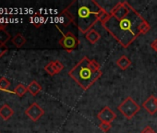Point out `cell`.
I'll return each instance as SVG.
<instances>
[{
    "mask_svg": "<svg viewBox=\"0 0 157 133\" xmlns=\"http://www.w3.org/2000/svg\"><path fill=\"white\" fill-rule=\"evenodd\" d=\"M145 20L127 1L117 3L109 12L108 20L102 26L121 44L128 48L140 34V26Z\"/></svg>",
    "mask_w": 157,
    "mask_h": 133,
    "instance_id": "obj_1",
    "label": "cell"
},
{
    "mask_svg": "<svg viewBox=\"0 0 157 133\" xmlns=\"http://www.w3.org/2000/svg\"><path fill=\"white\" fill-rule=\"evenodd\" d=\"M104 8L94 0H74L62 12L82 33L85 34L99 21V15Z\"/></svg>",
    "mask_w": 157,
    "mask_h": 133,
    "instance_id": "obj_2",
    "label": "cell"
},
{
    "mask_svg": "<svg viewBox=\"0 0 157 133\" xmlns=\"http://www.w3.org/2000/svg\"><path fill=\"white\" fill-rule=\"evenodd\" d=\"M69 77L74 80L80 87L87 91L102 76L100 64L87 56H83L68 72Z\"/></svg>",
    "mask_w": 157,
    "mask_h": 133,
    "instance_id": "obj_3",
    "label": "cell"
},
{
    "mask_svg": "<svg viewBox=\"0 0 157 133\" xmlns=\"http://www.w3.org/2000/svg\"><path fill=\"white\" fill-rule=\"evenodd\" d=\"M140 106L130 97L128 96L118 106L117 110L128 119H131L140 111Z\"/></svg>",
    "mask_w": 157,
    "mask_h": 133,
    "instance_id": "obj_4",
    "label": "cell"
},
{
    "mask_svg": "<svg viewBox=\"0 0 157 133\" xmlns=\"http://www.w3.org/2000/svg\"><path fill=\"white\" fill-rule=\"evenodd\" d=\"M58 43L61 45V47L67 52H72L76 50L78 44H80V41H78V39L71 32L63 33V36Z\"/></svg>",
    "mask_w": 157,
    "mask_h": 133,
    "instance_id": "obj_5",
    "label": "cell"
},
{
    "mask_svg": "<svg viewBox=\"0 0 157 133\" xmlns=\"http://www.w3.org/2000/svg\"><path fill=\"white\" fill-rule=\"evenodd\" d=\"M44 114V109L37 104V103H33L26 110H25V115L32 120V121H37L39 120Z\"/></svg>",
    "mask_w": 157,
    "mask_h": 133,
    "instance_id": "obj_6",
    "label": "cell"
},
{
    "mask_svg": "<svg viewBox=\"0 0 157 133\" xmlns=\"http://www.w3.org/2000/svg\"><path fill=\"white\" fill-rule=\"evenodd\" d=\"M97 118L101 122H105V123H112L116 118L117 115L116 113L108 106H105L97 115Z\"/></svg>",
    "mask_w": 157,
    "mask_h": 133,
    "instance_id": "obj_7",
    "label": "cell"
},
{
    "mask_svg": "<svg viewBox=\"0 0 157 133\" xmlns=\"http://www.w3.org/2000/svg\"><path fill=\"white\" fill-rule=\"evenodd\" d=\"M143 108L147 111L148 114L150 115H154L157 112V102H156V97L153 95L149 96V98L146 99V101L143 102L142 104Z\"/></svg>",
    "mask_w": 157,
    "mask_h": 133,
    "instance_id": "obj_8",
    "label": "cell"
},
{
    "mask_svg": "<svg viewBox=\"0 0 157 133\" xmlns=\"http://www.w3.org/2000/svg\"><path fill=\"white\" fill-rule=\"evenodd\" d=\"M14 114V110L9 105V104H3L0 107V116H1L4 120L10 119Z\"/></svg>",
    "mask_w": 157,
    "mask_h": 133,
    "instance_id": "obj_9",
    "label": "cell"
},
{
    "mask_svg": "<svg viewBox=\"0 0 157 133\" xmlns=\"http://www.w3.org/2000/svg\"><path fill=\"white\" fill-rule=\"evenodd\" d=\"M85 38L87 39V41L92 44H96L100 39H101V35L99 34V32L97 31H95L94 29H92L90 30L88 32H86L85 34Z\"/></svg>",
    "mask_w": 157,
    "mask_h": 133,
    "instance_id": "obj_10",
    "label": "cell"
},
{
    "mask_svg": "<svg viewBox=\"0 0 157 133\" xmlns=\"http://www.w3.org/2000/svg\"><path fill=\"white\" fill-rule=\"evenodd\" d=\"M117 66L122 70H126L127 69H128L130 65H131V60L126 56V55H121L117 60Z\"/></svg>",
    "mask_w": 157,
    "mask_h": 133,
    "instance_id": "obj_11",
    "label": "cell"
},
{
    "mask_svg": "<svg viewBox=\"0 0 157 133\" xmlns=\"http://www.w3.org/2000/svg\"><path fill=\"white\" fill-rule=\"evenodd\" d=\"M27 89H28V92L33 95V96H36L41 91H42V86L36 82V81H33L28 86H27Z\"/></svg>",
    "mask_w": 157,
    "mask_h": 133,
    "instance_id": "obj_12",
    "label": "cell"
},
{
    "mask_svg": "<svg viewBox=\"0 0 157 133\" xmlns=\"http://www.w3.org/2000/svg\"><path fill=\"white\" fill-rule=\"evenodd\" d=\"M11 42L17 48H21L26 44V39L21 33H18L11 39Z\"/></svg>",
    "mask_w": 157,
    "mask_h": 133,
    "instance_id": "obj_13",
    "label": "cell"
},
{
    "mask_svg": "<svg viewBox=\"0 0 157 133\" xmlns=\"http://www.w3.org/2000/svg\"><path fill=\"white\" fill-rule=\"evenodd\" d=\"M10 34L6 30V27L0 28V44H5L8 41L10 40Z\"/></svg>",
    "mask_w": 157,
    "mask_h": 133,
    "instance_id": "obj_14",
    "label": "cell"
},
{
    "mask_svg": "<svg viewBox=\"0 0 157 133\" xmlns=\"http://www.w3.org/2000/svg\"><path fill=\"white\" fill-rule=\"evenodd\" d=\"M44 70L47 72V74H49L50 76H54V75H56L58 74V71L56 68V65H55V62L54 61H51L49 62L45 66H44Z\"/></svg>",
    "mask_w": 157,
    "mask_h": 133,
    "instance_id": "obj_15",
    "label": "cell"
},
{
    "mask_svg": "<svg viewBox=\"0 0 157 133\" xmlns=\"http://www.w3.org/2000/svg\"><path fill=\"white\" fill-rule=\"evenodd\" d=\"M27 92H28L27 87L24 86V85L21 84V83L18 84V85L16 86V88L14 89V93H15L18 96H20V97H22Z\"/></svg>",
    "mask_w": 157,
    "mask_h": 133,
    "instance_id": "obj_16",
    "label": "cell"
},
{
    "mask_svg": "<svg viewBox=\"0 0 157 133\" xmlns=\"http://www.w3.org/2000/svg\"><path fill=\"white\" fill-rule=\"evenodd\" d=\"M150 30H151V26H150V24L146 21H144L140 24V34L141 35L146 34L148 32H150Z\"/></svg>",
    "mask_w": 157,
    "mask_h": 133,
    "instance_id": "obj_17",
    "label": "cell"
},
{
    "mask_svg": "<svg viewBox=\"0 0 157 133\" xmlns=\"http://www.w3.org/2000/svg\"><path fill=\"white\" fill-rule=\"evenodd\" d=\"M10 86V82L5 77L0 78V90H8Z\"/></svg>",
    "mask_w": 157,
    "mask_h": 133,
    "instance_id": "obj_18",
    "label": "cell"
},
{
    "mask_svg": "<svg viewBox=\"0 0 157 133\" xmlns=\"http://www.w3.org/2000/svg\"><path fill=\"white\" fill-rule=\"evenodd\" d=\"M111 127H112L111 123L101 122V123L99 124V127H100V129H101L102 131H104V132H108V131L110 130Z\"/></svg>",
    "mask_w": 157,
    "mask_h": 133,
    "instance_id": "obj_19",
    "label": "cell"
},
{
    "mask_svg": "<svg viewBox=\"0 0 157 133\" xmlns=\"http://www.w3.org/2000/svg\"><path fill=\"white\" fill-rule=\"evenodd\" d=\"M31 21L32 23L35 26V27H40L42 25V21H43V18L35 16V18H31Z\"/></svg>",
    "mask_w": 157,
    "mask_h": 133,
    "instance_id": "obj_20",
    "label": "cell"
},
{
    "mask_svg": "<svg viewBox=\"0 0 157 133\" xmlns=\"http://www.w3.org/2000/svg\"><path fill=\"white\" fill-rule=\"evenodd\" d=\"M55 62V65H56V70H57V71H58V73H60L63 70H64V65L59 61V60H55L54 61Z\"/></svg>",
    "mask_w": 157,
    "mask_h": 133,
    "instance_id": "obj_21",
    "label": "cell"
},
{
    "mask_svg": "<svg viewBox=\"0 0 157 133\" xmlns=\"http://www.w3.org/2000/svg\"><path fill=\"white\" fill-rule=\"evenodd\" d=\"M9 48L7 47L6 44H0V57H2L7 52H8Z\"/></svg>",
    "mask_w": 157,
    "mask_h": 133,
    "instance_id": "obj_22",
    "label": "cell"
},
{
    "mask_svg": "<svg viewBox=\"0 0 157 133\" xmlns=\"http://www.w3.org/2000/svg\"><path fill=\"white\" fill-rule=\"evenodd\" d=\"M141 133H155V132H154V130H153L151 127L147 126V127H145L142 129Z\"/></svg>",
    "mask_w": 157,
    "mask_h": 133,
    "instance_id": "obj_23",
    "label": "cell"
},
{
    "mask_svg": "<svg viewBox=\"0 0 157 133\" xmlns=\"http://www.w3.org/2000/svg\"><path fill=\"white\" fill-rule=\"evenodd\" d=\"M151 49H152L154 52L157 53V39H155V40L151 44Z\"/></svg>",
    "mask_w": 157,
    "mask_h": 133,
    "instance_id": "obj_24",
    "label": "cell"
},
{
    "mask_svg": "<svg viewBox=\"0 0 157 133\" xmlns=\"http://www.w3.org/2000/svg\"><path fill=\"white\" fill-rule=\"evenodd\" d=\"M2 27H6V24H2V23H0V28H2Z\"/></svg>",
    "mask_w": 157,
    "mask_h": 133,
    "instance_id": "obj_25",
    "label": "cell"
},
{
    "mask_svg": "<svg viewBox=\"0 0 157 133\" xmlns=\"http://www.w3.org/2000/svg\"><path fill=\"white\" fill-rule=\"evenodd\" d=\"M156 102H157V97H156Z\"/></svg>",
    "mask_w": 157,
    "mask_h": 133,
    "instance_id": "obj_26",
    "label": "cell"
}]
</instances>
